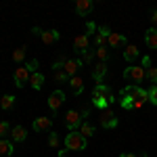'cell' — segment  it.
I'll return each instance as SVG.
<instances>
[{
    "instance_id": "1",
    "label": "cell",
    "mask_w": 157,
    "mask_h": 157,
    "mask_svg": "<svg viewBox=\"0 0 157 157\" xmlns=\"http://www.w3.org/2000/svg\"><path fill=\"white\" fill-rule=\"evenodd\" d=\"M121 97H130L134 101V109H140L145 105L147 101H149V92L143 90L140 86H126V88H121Z\"/></svg>"
},
{
    "instance_id": "2",
    "label": "cell",
    "mask_w": 157,
    "mask_h": 157,
    "mask_svg": "<svg viewBox=\"0 0 157 157\" xmlns=\"http://www.w3.org/2000/svg\"><path fill=\"white\" fill-rule=\"evenodd\" d=\"M86 143H88V140H86L80 132H69L65 136V149H67V151H84Z\"/></svg>"
},
{
    "instance_id": "3",
    "label": "cell",
    "mask_w": 157,
    "mask_h": 157,
    "mask_svg": "<svg viewBox=\"0 0 157 157\" xmlns=\"http://www.w3.org/2000/svg\"><path fill=\"white\" fill-rule=\"evenodd\" d=\"M82 113L80 111H67V115H65V126H67V130L69 132H78L80 130V126H82Z\"/></svg>"
},
{
    "instance_id": "4",
    "label": "cell",
    "mask_w": 157,
    "mask_h": 157,
    "mask_svg": "<svg viewBox=\"0 0 157 157\" xmlns=\"http://www.w3.org/2000/svg\"><path fill=\"white\" fill-rule=\"evenodd\" d=\"M124 78H126V80H132L136 84H140L147 78V71H145V67H126V69H124Z\"/></svg>"
},
{
    "instance_id": "5",
    "label": "cell",
    "mask_w": 157,
    "mask_h": 157,
    "mask_svg": "<svg viewBox=\"0 0 157 157\" xmlns=\"http://www.w3.org/2000/svg\"><path fill=\"white\" fill-rule=\"evenodd\" d=\"M98 124H101L103 128H117V115L111 111V107L103 109V113H101V117H98Z\"/></svg>"
},
{
    "instance_id": "6",
    "label": "cell",
    "mask_w": 157,
    "mask_h": 157,
    "mask_svg": "<svg viewBox=\"0 0 157 157\" xmlns=\"http://www.w3.org/2000/svg\"><path fill=\"white\" fill-rule=\"evenodd\" d=\"M29 78H32V73H29V69H27L25 65L15 69V86H17V88H23V86L29 82Z\"/></svg>"
},
{
    "instance_id": "7",
    "label": "cell",
    "mask_w": 157,
    "mask_h": 157,
    "mask_svg": "<svg viewBox=\"0 0 157 157\" xmlns=\"http://www.w3.org/2000/svg\"><path fill=\"white\" fill-rule=\"evenodd\" d=\"M92 9H94V2L92 0H78L75 2V13L80 17H88L92 13Z\"/></svg>"
},
{
    "instance_id": "8",
    "label": "cell",
    "mask_w": 157,
    "mask_h": 157,
    "mask_svg": "<svg viewBox=\"0 0 157 157\" xmlns=\"http://www.w3.org/2000/svg\"><path fill=\"white\" fill-rule=\"evenodd\" d=\"M63 103H65V92H63V90H55V92L48 97V107H50V111H57Z\"/></svg>"
},
{
    "instance_id": "9",
    "label": "cell",
    "mask_w": 157,
    "mask_h": 157,
    "mask_svg": "<svg viewBox=\"0 0 157 157\" xmlns=\"http://www.w3.org/2000/svg\"><path fill=\"white\" fill-rule=\"evenodd\" d=\"M50 128H52L50 117L40 115V117H36V120H34V130H36V132H50Z\"/></svg>"
},
{
    "instance_id": "10",
    "label": "cell",
    "mask_w": 157,
    "mask_h": 157,
    "mask_svg": "<svg viewBox=\"0 0 157 157\" xmlns=\"http://www.w3.org/2000/svg\"><path fill=\"white\" fill-rule=\"evenodd\" d=\"M97 97H103V98H109V103H113L115 98H113V94H111V88H109L107 84H98L94 90H92V98Z\"/></svg>"
},
{
    "instance_id": "11",
    "label": "cell",
    "mask_w": 157,
    "mask_h": 157,
    "mask_svg": "<svg viewBox=\"0 0 157 157\" xmlns=\"http://www.w3.org/2000/svg\"><path fill=\"white\" fill-rule=\"evenodd\" d=\"M107 44L111 46V48H120V46H128V40H126V36L124 34H111V36L107 38Z\"/></svg>"
},
{
    "instance_id": "12",
    "label": "cell",
    "mask_w": 157,
    "mask_h": 157,
    "mask_svg": "<svg viewBox=\"0 0 157 157\" xmlns=\"http://www.w3.org/2000/svg\"><path fill=\"white\" fill-rule=\"evenodd\" d=\"M88 44H90V38H88V34H80V36L73 38V46H75V50H78V52H84V50H88Z\"/></svg>"
},
{
    "instance_id": "13",
    "label": "cell",
    "mask_w": 157,
    "mask_h": 157,
    "mask_svg": "<svg viewBox=\"0 0 157 157\" xmlns=\"http://www.w3.org/2000/svg\"><path fill=\"white\" fill-rule=\"evenodd\" d=\"M82 67V61L80 59H67V63H65V67H63V71L67 73L69 78H73L75 73H78V69Z\"/></svg>"
},
{
    "instance_id": "14",
    "label": "cell",
    "mask_w": 157,
    "mask_h": 157,
    "mask_svg": "<svg viewBox=\"0 0 157 157\" xmlns=\"http://www.w3.org/2000/svg\"><path fill=\"white\" fill-rule=\"evenodd\" d=\"M11 138L15 143H23L25 138H27V130H25L23 126H13L11 128Z\"/></svg>"
},
{
    "instance_id": "15",
    "label": "cell",
    "mask_w": 157,
    "mask_h": 157,
    "mask_svg": "<svg viewBox=\"0 0 157 157\" xmlns=\"http://www.w3.org/2000/svg\"><path fill=\"white\" fill-rule=\"evenodd\" d=\"M61 38V34L57 32V29H48V32H42V36H40V40H42V44H52V42H57Z\"/></svg>"
},
{
    "instance_id": "16",
    "label": "cell",
    "mask_w": 157,
    "mask_h": 157,
    "mask_svg": "<svg viewBox=\"0 0 157 157\" xmlns=\"http://www.w3.org/2000/svg\"><path fill=\"white\" fill-rule=\"evenodd\" d=\"M145 40H147V46H149V48H157V27L155 25L147 29Z\"/></svg>"
},
{
    "instance_id": "17",
    "label": "cell",
    "mask_w": 157,
    "mask_h": 157,
    "mask_svg": "<svg viewBox=\"0 0 157 157\" xmlns=\"http://www.w3.org/2000/svg\"><path fill=\"white\" fill-rule=\"evenodd\" d=\"M69 86H71L73 94H82V92H84V80H82L80 75H73V78H69Z\"/></svg>"
},
{
    "instance_id": "18",
    "label": "cell",
    "mask_w": 157,
    "mask_h": 157,
    "mask_svg": "<svg viewBox=\"0 0 157 157\" xmlns=\"http://www.w3.org/2000/svg\"><path fill=\"white\" fill-rule=\"evenodd\" d=\"M105 73H107V63H101V61H98L97 65H94V69H92V78L101 84V80H103Z\"/></svg>"
},
{
    "instance_id": "19",
    "label": "cell",
    "mask_w": 157,
    "mask_h": 157,
    "mask_svg": "<svg viewBox=\"0 0 157 157\" xmlns=\"http://www.w3.org/2000/svg\"><path fill=\"white\" fill-rule=\"evenodd\" d=\"M124 59L128 61V63L136 61V59H138V48H136L134 44H128V46L124 48Z\"/></svg>"
},
{
    "instance_id": "20",
    "label": "cell",
    "mask_w": 157,
    "mask_h": 157,
    "mask_svg": "<svg viewBox=\"0 0 157 157\" xmlns=\"http://www.w3.org/2000/svg\"><path fill=\"white\" fill-rule=\"evenodd\" d=\"M13 153H15V149H13V143H11V140H6V138H0V155L11 157Z\"/></svg>"
},
{
    "instance_id": "21",
    "label": "cell",
    "mask_w": 157,
    "mask_h": 157,
    "mask_svg": "<svg viewBox=\"0 0 157 157\" xmlns=\"http://www.w3.org/2000/svg\"><path fill=\"white\" fill-rule=\"evenodd\" d=\"M29 84H32V88H34V90H40V88L44 86V75H42L40 71L32 73V78H29Z\"/></svg>"
},
{
    "instance_id": "22",
    "label": "cell",
    "mask_w": 157,
    "mask_h": 157,
    "mask_svg": "<svg viewBox=\"0 0 157 157\" xmlns=\"http://www.w3.org/2000/svg\"><path fill=\"white\" fill-rule=\"evenodd\" d=\"M15 101H17V98L13 97V94H4V97L0 98V107L4 109V111H6V109H13L15 107Z\"/></svg>"
},
{
    "instance_id": "23",
    "label": "cell",
    "mask_w": 157,
    "mask_h": 157,
    "mask_svg": "<svg viewBox=\"0 0 157 157\" xmlns=\"http://www.w3.org/2000/svg\"><path fill=\"white\" fill-rule=\"evenodd\" d=\"M78 132L82 134L84 138H88V136H92V134H94V128H92L88 121H82V126H80V130H78Z\"/></svg>"
},
{
    "instance_id": "24",
    "label": "cell",
    "mask_w": 157,
    "mask_h": 157,
    "mask_svg": "<svg viewBox=\"0 0 157 157\" xmlns=\"http://www.w3.org/2000/svg\"><path fill=\"white\" fill-rule=\"evenodd\" d=\"M25 52H27V48H25V46H19V48L13 52V61H15V63H21V61L25 59Z\"/></svg>"
},
{
    "instance_id": "25",
    "label": "cell",
    "mask_w": 157,
    "mask_h": 157,
    "mask_svg": "<svg viewBox=\"0 0 157 157\" xmlns=\"http://www.w3.org/2000/svg\"><path fill=\"white\" fill-rule=\"evenodd\" d=\"M92 105L98 109H107L111 103H109V98H103V97H97V98H92Z\"/></svg>"
},
{
    "instance_id": "26",
    "label": "cell",
    "mask_w": 157,
    "mask_h": 157,
    "mask_svg": "<svg viewBox=\"0 0 157 157\" xmlns=\"http://www.w3.org/2000/svg\"><path fill=\"white\" fill-rule=\"evenodd\" d=\"M97 57L101 63H107L109 59V52H107V46H101V48H97Z\"/></svg>"
},
{
    "instance_id": "27",
    "label": "cell",
    "mask_w": 157,
    "mask_h": 157,
    "mask_svg": "<svg viewBox=\"0 0 157 157\" xmlns=\"http://www.w3.org/2000/svg\"><path fill=\"white\" fill-rule=\"evenodd\" d=\"M120 105H121V109H128V111H130V109H134V101L130 97H121Z\"/></svg>"
},
{
    "instance_id": "28",
    "label": "cell",
    "mask_w": 157,
    "mask_h": 157,
    "mask_svg": "<svg viewBox=\"0 0 157 157\" xmlns=\"http://www.w3.org/2000/svg\"><path fill=\"white\" fill-rule=\"evenodd\" d=\"M65 63H67V57H63V55H61L59 59L52 63V69H55V71H59V69H63V67H65Z\"/></svg>"
},
{
    "instance_id": "29",
    "label": "cell",
    "mask_w": 157,
    "mask_h": 157,
    "mask_svg": "<svg viewBox=\"0 0 157 157\" xmlns=\"http://www.w3.org/2000/svg\"><path fill=\"white\" fill-rule=\"evenodd\" d=\"M147 78L153 82V86H157V67H149L147 69Z\"/></svg>"
},
{
    "instance_id": "30",
    "label": "cell",
    "mask_w": 157,
    "mask_h": 157,
    "mask_svg": "<svg viewBox=\"0 0 157 157\" xmlns=\"http://www.w3.org/2000/svg\"><path fill=\"white\" fill-rule=\"evenodd\" d=\"M80 55H82V59H84L86 63H90V61L97 57V50H90V48H88V50H84V52H80Z\"/></svg>"
},
{
    "instance_id": "31",
    "label": "cell",
    "mask_w": 157,
    "mask_h": 157,
    "mask_svg": "<svg viewBox=\"0 0 157 157\" xmlns=\"http://www.w3.org/2000/svg\"><path fill=\"white\" fill-rule=\"evenodd\" d=\"M11 132V126L9 121H0V138H6V134Z\"/></svg>"
},
{
    "instance_id": "32",
    "label": "cell",
    "mask_w": 157,
    "mask_h": 157,
    "mask_svg": "<svg viewBox=\"0 0 157 157\" xmlns=\"http://www.w3.org/2000/svg\"><path fill=\"white\" fill-rule=\"evenodd\" d=\"M147 92H149V101H151L153 105H157V86H151Z\"/></svg>"
},
{
    "instance_id": "33",
    "label": "cell",
    "mask_w": 157,
    "mask_h": 157,
    "mask_svg": "<svg viewBox=\"0 0 157 157\" xmlns=\"http://www.w3.org/2000/svg\"><path fill=\"white\" fill-rule=\"evenodd\" d=\"M59 136H57V132H48V145L50 147H59Z\"/></svg>"
},
{
    "instance_id": "34",
    "label": "cell",
    "mask_w": 157,
    "mask_h": 157,
    "mask_svg": "<svg viewBox=\"0 0 157 157\" xmlns=\"http://www.w3.org/2000/svg\"><path fill=\"white\" fill-rule=\"evenodd\" d=\"M55 80H59V82H69V75L63 71V69H59V71H55Z\"/></svg>"
},
{
    "instance_id": "35",
    "label": "cell",
    "mask_w": 157,
    "mask_h": 157,
    "mask_svg": "<svg viewBox=\"0 0 157 157\" xmlns=\"http://www.w3.org/2000/svg\"><path fill=\"white\" fill-rule=\"evenodd\" d=\"M98 36H101V38H105V40H107V38L111 36V29H109L107 25H101V27H98Z\"/></svg>"
},
{
    "instance_id": "36",
    "label": "cell",
    "mask_w": 157,
    "mask_h": 157,
    "mask_svg": "<svg viewBox=\"0 0 157 157\" xmlns=\"http://www.w3.org/2000/svg\"><path fill=\"white\" fill-rule=\"evenodd\" d=\"M98 27H97V23H92V21H88L86 23V32H88V38H90V34H94Z\"/></svg>"
},
{
    "instance_id": "37",
    "label": "cell",
    "mask_w": 157,
    "mask_h": 157,
    "mask_svg": "<svg viewBox=\"0 0 157 157\" xmlns=\"http://www.w3.org/2000/svg\"><path fill=\"white\" fill-rule=\"evenodd\" d=\"M27 69H29V73H36V67H38V59H32L27 65H25Z\"/></svg>"
},
{
    "instance_id": "38",
    "label": "cell",
    "mask_w": 157,
    "mask_h": 157,
    "mask_svg": "<svg viewBox=\"0 0 157 157\" xmlns=\"http://www.w3.org/2000/svg\"><path fill=\"white\" fill-rule=\"evenodd\" d=\"M94 44H97V48H101V46H105V38H101L97 34V38H94Z\"/></svg>"
},
{
    "instance_id": "39",
    "label": "cell",
    "mask_w": 157,
    "mask_h": 157,
    "mask_svg": "<svg viewBox=\"0 0 157 157\" xmlns=\"http://www.w3.org/2000/svg\"><path fill=\"white\" fill-rule=\"evenodd\" d=\"M143 67H147V69L151 67V57H145V59H143Z\"/></svg>"
},
{
    "instance_id": "40",
    "label": "cell",
    "mask_w": 157,
    "mask_h": 157,
    "mask_svg": "<svg viewBox=\"0 0 157 157\" xmlns=\"http://www.w3.org/2000/svg\"><path fill=\"white\" fill-rule=\"evenodd\" d=\"M120 157H138V155H136V153H121ZM140 157H147V153H143Z\"/></svg>"
},
{
    "instance_id": "41",
    "label": "cell",
    "mask_w": 157,
    "mask_h": 157,
    "mask_svg": "<svg viewBox=\"0 0 157 157\" xmlns=\"http://www.w3.org/2000/svg\"><path fill=\"white\" fill-rule=\"evenodd\" d=\"M151 21H153V23H155V27H157V11L151 13Z\"/></svg>"
}]
</instances>
